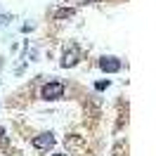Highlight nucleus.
<instances>
[{
  "label": "nucleus",
  "mask_w": 156,
  "mask_h": 156,
  "mask_svg": "<svg viewBox=\"0 0 156 156\" xmlns=\"http://www.w3.org/2000/svg\"><path fill=\"white\" fill-rule=\"evenodd\" d=\"M40 97L45 99V102H55V99H62L64 97V85L57 83V80H52V83H45L43 90H40Z\"/></svg>",
  "instance_id": "f257e3e1"
},
{
  "label": "nucleus",
  "mask_w": 156,
  "mask_h": 156,
  "mask_svg": "<svg viewBox=\"0 0 156 156\" xmlns=\"http://www.w3.org/2000/svg\"><path fill=\"white\" fill-rule=\"evenodd\" d=\"M52 144H55V135L52 133H43V135L31 140V147H36V149H50Z\"/></svg>",
  "instance_id": "f03ea898"
},
{
  "label": "nucleus",
  "mask_w": 156,
  "mask_h": 156,
  "mask_svg": "<svg viewBox=\"0 0 156 156\" xmlns=\"http://www.w3.org/2000/svg\"><path fill=\"white\" fill-rule=\"evenodd\" d=\"M99 69L107 71V73H116L118 69H121V59H116V57H102V59H99Z\"/></svg>",
  "instance_id": "7ed1b4c3"
},
{
  "label": "nucleus",
  "mask_w": 156,
  "mask_h": 156,
  "mask_svg": "<svg viewBox=\"0 0 156 156\" xmlns=\"http://www.w3.org/2000/svg\"><path fill=\"white\" fill-rule=\"evenodd\" d=\"M76 62H78V48L73 45L71 50H66L64 52V59H62V66L69 69V66H76Z\"/></svg>",
  "instance_id": "20e7f679"
},
{
  "label": "nucleus",
  "mask_w": 156,
  "mask_h": 156,
  "mask_svg": "<svg viewBox=\"0 0 156 156\" xmlns=\"http://www.w3.org/2000/svg\"><path fill=\"white\" fill-rule=\"evenodd\" d=\"M66 17H73V10H71V7H64V10L55 12V19H66Z\"/></svg>",
  "instance_id": "39448f33"
},
{
  "label": "nucleus",
  "mask_w": 156,
  "mask_h": 156,
  "mask_svg": "<svg viewBox=\"0 0 156 156\" xmlns=\"http://www.w3.org/2000/svg\"><path fill=\"white\" fill-rule=\"evenodd\" d=\"M95 88H97V90H107V88H109V80H99Z\"/></svg>",
  "instance_id": "423d86ee"
},
{
  "label": "nucleus",
  "mask_w": 156,
  "mask_h": 156,
  "mask_svg": "<svg viewBox=\"0 0 156 156\" xmlns=\"http://www.w3.org/2000/svg\"><path fill=\"white\" fill-rule=\"evenodd\" d=\"M0 142H5V130L0 128Z\"/></svg>",
  "instance_id": "0eeeda50"
},
{
  "label": "nucleus",
  "mask_w": 156,
  "mask_h": 156,
  "mask_svg": "<svg viewBox=\"0 0 156 156\" xmlns=\"http://www.w3.org/2000/svg\"><path fill=\"white\" fill-rule=\"evenodd\" d=\"M55 156H66V154H55Z\"/></svg>",
  "instance_id": "6e6552de"
}]
</instances>
